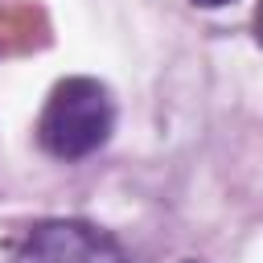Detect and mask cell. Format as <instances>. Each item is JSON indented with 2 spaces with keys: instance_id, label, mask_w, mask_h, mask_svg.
<instances>
[{
  "instance_id": "3957f363",
  "label": "cell",
  "mask_w": 263,
  "mask_h": 263,
  "mask_svg": "<svg viewBox=\"0 0 263 263\" xmlns=\"http://www.w3.org/2000/svg\"><path fill=\"white\" fill-rule=\"evenodd\" d=\"M193 4H201V8H218V4H230V0H193Z\"/></svg>"
},
{
  "instance_id": "7a4b0ae2",
  "label": "cell",
  "mask_w": 263,
  "mask_h": 263,
  "mask_svg": "<svg viewBox=\"0 0 263 263\" xmlns=\"http://www.w3.org/2000/svg\"><path fill=\"white\" fill-rule=\"evenodd\" d=\"M12 263H132L115 234L82 218H45L29 226Z\"/></svg>"
},
{
  "instance_id": "6da1fadb",
  "label": "cell",
  "mask_w": 263,
  "mask_h": 263,
  "mask_svg": "<svg viewBox=\"0 0 263 263\" xmlns=\"http://www.w3.org/2000/svg\"><path fill=\"white\" fill-rule=\"evenodd\" d=\"M111 127H115L111 90L99 78L74 74L49 90L37 119V140L58 160H82L111 140Z\"/></svg>"
}]
</instances>
